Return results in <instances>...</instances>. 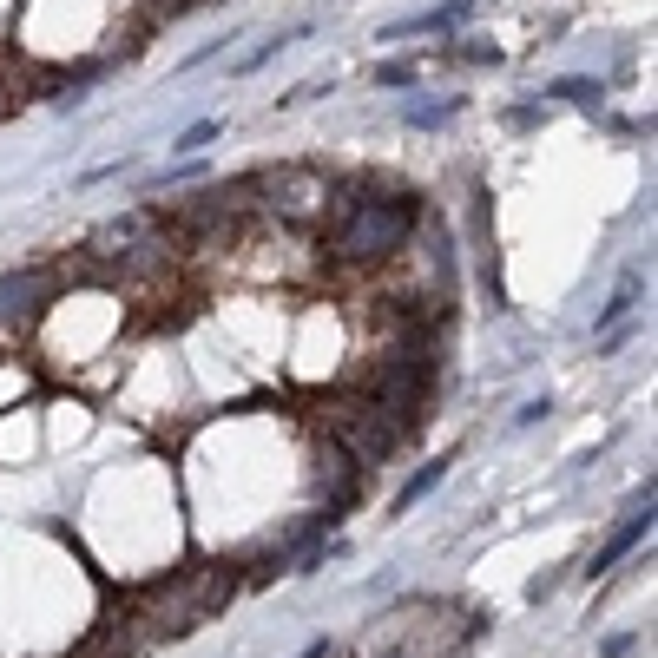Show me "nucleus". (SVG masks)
I'll list each match as a JSON object with an SVG mask.
<instances>
[{"instance_id":"2","label":"nucleus","mask_w":658,"mask_h":658,"mask_svg":"<svg viewBox=\"0 0 658 658\" xmlns=\"http://www.w3.org/2000/svg\"><path fill=\"white\" fill-rule=\"evenodd\" d=\"M336 198V178L316 165H270L257 172V218L283 224V231H316Z\"/></svg>"},{"instance_id":"1","label":"nucleus","mask_w":658,"mask_h":658,"mask_svg":"<svg viewBox=\"0 0 658 658\" xmlns=\"http://www.w3.org/2000/svg\"><path fill=\"white\" fill-rule=\"evenodd\" d=\"M316 231H323L329 264L376 270L422 231V204L408 198V191H389V198H382L376 178H356V185H336V198H329V211H323Z\"/></svg>"}]
</instances>
